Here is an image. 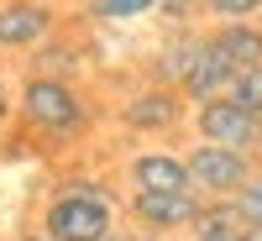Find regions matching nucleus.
Here are the masks:
<instances>
[{"mask_svg": "<svg viewBox=\"0 0 262 241\" xmlns=\"http://www.w3.org/2000/svg\"><path fill=\"white\" fill-rule=\"evenodd\" d=\"M231 95L247 105V111H257L262 116V63H252V69H236V79H231Z\"/></svg>", "mask_w": 262, "mask_h": 241, "instance_id": "16", "label": "nucleus"}, {"mask_svg": "<svg viewBox=\"0 0 262 241\" xmlns=\"http://www.w3.org/2000/svg\"><path fill=\"white\" fill-rule=\"evenodd\" d=\"M163 241H194V231H179V236H163Z\"/></svg>", "mask_w": 262, "mask_h": 241, "instance_id": "22", "label": "nucleus"}, {"mask_svg": "<svg viewBox=\"0 0 262 241\" xmlns=\"http://www.w3.org/2000/svg\"><path fill=\"white\" fill-rule=\"evenodd\" d=\"M231 205H236V215H242V226H252V231H262V163H257V173L231 194Z\"/></svg>", "mask_w": 262, "mask_h": 241, "instance_id": "14", "label": "nucleus"}, {"mask_svg": "<svg viewBox=\"0 0 262 241\" xmlns=\"http://www.w3.org/2000/svg\"><path fill=\"white\" fill-rule=\"evenodd\" d=\"M200 48H205V32H194V27H173V32L163 37L158 58H152V79L179 90V84H184V74L194 69V58H200Z\"/></svg>", "mask_w": 262, "mask_h": 241, "instance_id": "10", "label": "nucleus"}, {"mask_svg": "<svg viewBox=\"0 0 262 241\" xmlns=\"http://www.w3.org/2000/svg\"><path fill=\"white\" fill-rule=\"evenodd\" d=\"M11 121H16V90H11V79L0 74V131H6Z\"/></svg>", "mask_w": 262, "mask_h": 241, "instance_id": "19", "label": "nucleus"}, {"mask_svg": "<svg viewBox=\"0 0 262 241\" xmlns=\"http://www.w3.org/2000/svg\"><path fill=\"white\" fill-rule=\"evenodd\" d=\"M126 189H194L184 152L173 147H137L126 158Z\"/></svg>", "mask_w": 262, "mask_h": 241, "instance_id": "8", "label": "nucleus"}, {"mask_svg": "<svg viewBox=\"0 0 262 241\" xmlns=\"http://www.w3.org/2000/svg\"><path fill=\"white\" fill-rule=\"evenodd\" d=\"M252 152H257V163H262V131H257V147H252Z\"/></svg>", "mask_w": 262, "mask_h": 241, "instance_id": "23", "label": "nucleus"}, {"mask_svg": "<svg viewBox=\"0 0 262 241\" xmlns=\"http://www.w3.org/2000/svg\"><path fill=\"white\" fill-rule=\"evenodd\" d=\"M16 241H53V236H48V231H37V226H32V231H21Z\"/></svg>", "mask_w": 262, "mask_h": 241, "instance_id": "21", "label": "nucleus"}, {"mask_svg": "<svg viewBox=\"0 0 262 241\" xmlns=\"http://www.w3.org/2000/svg\"><path fill=\"white\" fill-rule=\"evenodd\" d=\"M152 11H158V0H84V21H100V27H126Z\"/></svg>", "mask_w": 262, "mask_h": 241, "instance_id": "13", "label": "nucleus"}, {"mask_svg": "<svg viewBox=\"0 0 262 241\" xmlns=\"http://www.w3.org/2000/svg\"><path fill=\"white\" fill-rule=\"evenodd\" d=\"M231 79H236V69L210 48V37H205V48H200V58H194V69L184 74V84H179V95L194 105V100H205V95H221V90H231Z\"/></svg>", "mask_w": 262, "mask_h": 241, "instance_id": "11", "label": "nucleus"}, {"mask_svg": "<svg viewBox=\"0 0 262 241\" xmlns=\"http://www.w3.org/2000/svg\"><path fill=\"white\" fill-rule=\"evenodd\" d=\"M27 58H32V74H58V79H79V69H84V53L74 42H58V32L42 48H32Z\"/></svg>", "mask_w": 262, "mask_h": 241, "instance_id": "12", "label": "nucleus"}, {"mask_svg": "<svg viewBox=\"0 0 262 241\" xmlns=\"http://www.w3.org/2000/svg\"><path fill=\"white\" fill-rule=\"evenodd\" d=\"M200 16H210V21H252V16H262V0H200Z\"/></svg>", "mask_w": 262, "mask_h": 241, "instance_id": "15", "label": "nucleus"}, {"mask_svg": "<svg viewBox=\"0 0 262 241\" xmlns=\"http://www.w3.org/2000/svg\"><path fill=\"white\" fill-rule=\"evenodd\" d=\"M210 48L221 53L231 69H252V63H262V21H215V27L205 32Z\"/></svg>", "mask_w": 262, "mask_h": 241, "instance_id": "9", "label": "nucleus"}, {"mask_svg": "<svg viewBox=\"0 0 262 241\" xmlns=\"http://www.w3.org/2000/svg\"><path fill=\"white\" fill-rule=\"evenodd\" d=\"M200 205H205L200 189H126L121 194V221L142 226L152 236H179V231H194Z\"/></svg>", "mask_w": 262, "mask_h": 241, "instance_id": "3", "label": "nucleus"}, {"mask_svg": "<svg viewBox=\"0 0 262 241\" xmlns=\"http://www.w3.org/2000/svg\"><path fill=\"white\" fill-rule=\"evenodd\" d=\"M257 236H262V231H257Z\"/></svg>", "mask_w": 262, "mask_h": 241, "instance_id": "24", "label": "nucleus"}, {"mask_svg": "<svg viewBox=\"0 0 262 241\" xmlns=\"http://www.w3.org/2000/svg\"><path fill=\"white\" fill-rule=\"evenodd\" d=\"M189 126H194V142H215V147H257L262 116H257V111H247V105L236 100L231 90H221V95L194 100Z\"/></svg>", "mask_w": 262, "mask_h": 241, "instance_id": "6", "label": "nucleus"}, {"mask_svg": "<svg viewBox=\"0 0 262 241\" xmlns=\"http://www.w3.org/2000/svg\"><path fill=\"white\" fill-rule=\"evenodd\" d=\"M16 121L27 131H37L42 142H79L95 121V105L79 90V79L27 74L16 90Z\"/></svg>", "mask_w": 262, "mask_h": 241, "instance_id": "2", "label": "nucleus"}, {"mask_svg": "<svg viewBox=\"0 0 262 241\" xmlns=\"http://www.w3.org/2000/svg\"><path fill=\"white\" fill-rule=\"evenodd\" d=\"M116 121L131 131V137H168V131H179L189 121V100L173 90V84L147 79V84H137V90L116 105Z\"/></svg>", "mask_w": 262, "mask_h": 241, "instance_id": "5", "label": "nucleus"}, {"mask_svg": "<svg viewBox=\"0 0 262 241\" xmlns=\"http://www.w3.org/2000/svg\"><path fill=\"white\" fill-rule=\"evenodd\" d=\"M152 16H163L168 27H189V21H200V0H158Z\"/></svg>", "mask_w": 262, "mask_h": 241, "instance_id": "17", "label": "nucleus"}, {"mask_svg": "<svg viewBox=\"0 0 262 241\" xmlns=\"http://www.w3.org/2000/svg\"><path fill=\"white\" fill-rule=\"evenodd\" d=\"M37 231H48L53 241H111L121 231V194L105 179L69 173V179H58L53 194L42 200Z\"/></svg>", "mask_w": 262, "mask_h": 241, "instance_id": "1", "label": "nucleus"}, {"mask_svg": "<svg viewBox=\"0 0 262 241\" xmlns=\"http://www.w3.org/2000/svg\"><path fill=\"white\" fill-rule=\"evenodd\" d=\"M111 241H163V236H152V231H142V226H121Z\"/></svg>", "mask_w": 262, "mask_h": 241, "instance_id": "20", "label": "nucleus"}, {"mask_svg": "<svg viewBox=\"0 0 262 241\" xmlns=\"http://www.w3.org/2000/svg\"><path fill=\"white\" fill-rule=\"evenodd\" d=\"M58 32V6L48 0H0V53H32Z\"/></svg>", "mask_w": 262, "mask_h": 241, "instance_id": "7", "label": "nucleus"}, {"mask_svg": "<svg viewBox=\"0 0 262 241\" xmlns=\"http://www.w3.org/2000/svg\"><path fill=\"white\" fill-rule=\"evenodd\" d=\"M194 241H262V236L247 231V226H226V231H200Z\"/></svg>", "mask_w": 262, "mask_h": 241, "instance_id": "18", "label": "nucleus"}, {"mask_svg": "<svg viewBox=\"0 0 262 241\" xmlns=\"http://www.w3.org/2000/svg\"><path fill=\"white\" fill-rule=\"evenodd\" d=\"M189 179L205 200H231L252 173H257V152L252 147H215V142H194L184 152Z\"/></svg>", "mask_w": 262, "mask_h": 241, "instance_id": "4", "label": "nucleus"}]
</instances>
